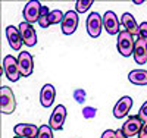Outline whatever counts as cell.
<instances>
[{
	"mask_svg": "<svg viewBox=\"0 0 147 138\" xmlns=\"http://www.w3.org/2000/svg\"><path fill=\"white\" fill-rule=\"evenodd\" d=\"M15 109H16V100L13 91L9 87L2 85V88H0V110H2V113L10 115L15 112Z\"/></svg>",
	"mask_w": 147,
	"mask_h": 138,
	"instance_id": "obj_1",
	"label": "cell"
},
{
	"mask_svg": "<svg viewBox=\"0 0 147 138\" xmlns=\"http://www.w3.org/2000/svg\"><path fill=\"white\" fill-rule=\"evenodd\" d=\"M134 47H136L134 35H131L125 30H122L118 34V52L121 53V56L129 57L131 55H134Z\"/></svg>",
	"mask_w": 147,
	"mask_h": 138,
	"instance_id": "obj_2",
	"label": "cell"
},
{
	"mask_svg": "<svg viewBox=\"0 0 147 138\" xmlns=\"http://www.w3.org/2000/svg\"><path fill=\"white\" fill-rule=\"evenodd\" d=\"M5 72V75L7 77L9 81L12 82H16L22 75H21V71H19V65H18V59H15L13 56H5L3 59V66H2V73Z\"/></svg>",
	"mask_w": 147,
	"mask_h": 138,
	"instance_id": "obj_3",
	"label": "cell"
},
{
	"mask_svg": "<svg viewBox=\"0 0 147 138\" xmlns=\"http://www.w3.org/2000/svg\"><path fill=\"white\" fill-rule=\"evenodd\" d=\"M66 107L63 104H59L55 107V110L52 112V116H50V120H49V127H50L53 131H60L63 128V123L66 120Z\"/></svg>",
	"mask_w": 147,
	"mask_h": 138,
	"instance_id": "obj_4",
	"label": "cell"
},
{
	"mask_svg": "<svg viewBox=\"0 0 147 138\" xmlns=\"http://www.w3.org/2000/svg\"><path fill=\"white\" fill-rule=\"evenodd\" d=\"M41 7L43 5L40 2H37V0H31V2H28L25 5V7H24V18H25V22L28 24H34V22H38L40 19V13H41Z\"/></svg>",
	"mask_w": 147,
	"mask_h": 138,
	"instance_id": "obj_5",
	"label": "cell"
},
{
	"mask_svg": "<svg viewBox=\"0 0 147 138\" xmlns=\"http://www.w3.org/2000/svg\"><path fill=\"white\" fill-rule=\"evenodd\" d=\"M103 30V16H100L97 12H91L87 18V32L93 38H97Z\"/></svg>",
	"mask_w": 147,
	"mask_h": 138,
	"instance_id": "obj_6",
	"label": "cell"
},
{
	"mask_svg": "<svg viewBox=\"0 0 147 138\" xmlns=\"http://www.w3.org/2000/svg\"><path fill=\"white\" fill-rule=\"evenodd\" d=\"M103 28L110 35H115V34L121 32V21L118 19L115 12L107 10L106 13L103 15Z\"/></svg>",
	"mask_w": 147,
	"mask_h": 138,
	"instance_id": "obj_7",
	"label": "cell"
},
{
	"mask_svg": "<svg viewBox=\"0 0 147 138\" xmlns=\"http://www.w3.org/2000/svg\"><path fill=\"white\" fill-rule=\"evenodd\" d=\"M18 28H19V32H21L24 44L28 46V47H32V46L37 44V32H35V30H34V27L31 24L24 21V22L19 24Z\"/></svg>",
	"mask_w": 147,
	"mask_h": 138,
	"instance_id": "obj_8",
	"label": "cell"
},
{
	"mask_svg": "<svg viewBox=\"0 0 147 138\" xmlns=\"http://www.w3.org/2000/svg\"><path fill=\"white\" fill-rule=\"evenodd\" d=\"M78 22H80V18H78V13L75 10H68L65 13V18H63V22H62V32L65 35H71L77 31L78 28Z\"/></svg>",
	"mask_w": 147,
	"mask_h": 138,
	"instance_id": "obj_9",
	"label": "cell"
},
{
	"mask_svg": "<svg viewBox=\"0 0 147 138\" xmlns=\"http://www.w3.org/2000/svg\"><path fill=\"white\" fill-rule=\"evenodd\" d=\"M18 65L22 77H30L34 71V59L32 55L28 52H21L18 56Z\"/></svg>",
	"mask_w": 147,
	"mask_h": 138,
	"instance_id": "obj_10",
	"label": "cell"
},
{
	"mask_svg": "<svg viewBox=\"0 0 147 138\" xmlns=\"http://www.w3.org/2000/svg\"><path fill=\"white\" fill-rule=\"evenodd\" d=\"M141 127H143V120L140 119V116H129L127 119V122L122 125V132H124L128 138L129 137H134V135H138L140 131H141Z\"/></svg>",
	"mask_w": 147,
	"mask_h": 138,
	"instance_id": "obj_11",
	"label": "cell"
},
{
	"mask_svg": "<svg viewBox=\"0 0 147 138\" xmlns=\"http://www.w3.org/2000/svg\"><path fill=\"white\" fill-rule=\"evenodd\" d=\"M132 107V98L125 96V97H121L115 107H113V116L116 119H122V118H125L128 113H129V110Z\"/></svg>",
	"mask_w": 147,
	"mask_h": 138,
	"instance_id": "obj_12",
	"label": "cell"
},
{
	"mask_svg": "<svg viewBox=\"0 0 147 138\" xmlns=\"http://www.w3.org/2000/svg\"><path fill=\"white\" fill-rule=\"evenodd\" d=\"M13 131L18 137H22V138H37L40 128L34 123H18L15 125Z\"/></svg>",
	"mask_w": 147,
	"mask_h": 138,
	"instance_id": "obj_13",
	"label": "cell"
},
{
	"mask_svg": "<svg viewBox=\"0 0 147 138\" xmlns=\"http://www.w3.org/2000/svg\"><path fill=\"white\" fill-rule=\"evenodd\" d=\"M6 38L9 41V46L13 50H21L24 41H22V37H21V32H19L18 27L9 25V27L6 28Z\"/></svg>",
	"mask_w": 147,
	"mask_h": 138,
	"instance_id": "obj_14",
	"label": "cell"
},
{
	"mask_svg": "<svg viewBox=\"0 0 147 138\" xmlns=\"http://www.w3.org/2000/svg\"><path fill=\"white\" fill-rule=\"evenodd\" d=\"M55 97H56V90L52 84H44L43 88L40 91V102L43 107H50L55 103Z\"/></svg>",
	"mask_w": 147,
	"mask_h": 138,
	"instance_id": "obj_15",
	"label": "cell"
},
{
	"mask_svg": "<svg viewBox=\"0 0 147 138\" xmlns=\"http://www.w3.org/2000/svg\"><path fill=\"white\" fill-rule=\"evenodd\" d=\"M134 60L138 65H147V43L137 38L136 40V47H134Z\"/></svg>",
	"mask_w": 147,
	"mask_h": 138,
	"instance_id": "obj_16",
	"label": "cell"
},
{
	"mask_svg": "<svg viewBox=\"0 0 147 138\" xmlns=\"http://www.w3.org/2000/svg\"><path fill=\"white\" fill-rule=\"evenodd\" d=\"M121 24L124 25V28H125V31H128L131 35H138V27L140 25L137 24V21H136V18H134L131 13H124L121 16Z\"/></svg>",
	"mask_w": 147,
	"mask_h": 138,
	"instance_id": "obj_17",
	"label": "cell"
},
{
	"mask_svg": "<svg viewBox=\"0 0 147 138\" xmlns=\"http://www.w3.org/2000/svg\"><path fill=\"white\" fill-rule=\"evenodd\" d=\"M128 79L136 85H147V69H134L128 73Z\"/></svg>",
	"mask_w": 147,
	"mask_h": 138,
	"instance_id": "obj_18",
	"label": "cell"
},
{
	"mask_svg": "<svg viewBox=\"0 0 147 138\" xmlns=\"http://www.w3.org/2000/svg\"><path fill=\"white\" fill-rule=\"evenodd\" d=\"M50 12L47 6H43L41 7V13H40V19H38V25L41 28H47L50 27Z\"/></svg>",
	"mask_w": 147,
	"mask_h": 138,
	"instance_id": "obj_19",
	"label": "cell"
},
{
	"mask_svg": "<svg viewBox=\"0 0 147 138\" xmlns=\"http://www.w3.org/2000/svg\"><path fill=\"white\" fill-rule=\"evenodd\" d=\"M93 0H77L75 2V12L77 13H85L91 6H93Z\"/></svg>",
	"mask_w": 147,
	"mask_h": 138,
	"instance_id": "obj_20",
	"label": "cell"
},
{
	"mask_svg": "<svg viewBox=\"0 0 147 138\" xmlns=\"http://www.w3.org/2000/svg\"><path fill=\"white\" fill-rule=\"evenodd\" d=\"M65 18V13H62V10L55 9L50 12V25H56V24H62Z\"/></svg>",
	"mask_w": 147,
	"mask_h": 138,
	"instance_id": "obj_21",
	"label": "cell"
},
{
	"mask_svg": "<svg viewBox=\"0 0 147 138\" xmlns=\"http://www.w3.org/2000/svg\"><path fill=\"white\" fill-rule=\"evenodd\" d=\"M37 138H53V129L49 125H41Z\"/></svg>",
	"mask_w": 147,
	"mask_h": 138,
	"instance_id": "obj_22",
	"label": "cell"
},
{
	"mask_svg": "<svg viewBox=\"0 0 147 138\" xmlns=\"http://www.w3.org/2000/svg\"><path fill=\"white\" fill-rule=\"evenodd\" d=\"M138 38L147 43V22H141L138 27Z\"/></svg>",
	"mask_w": 147,
	"mask_h": 138,
	"instance_id": "obj_23",
	"label": "cell"
},
{
	"mask_svg": "<svg viewBox=\"0 0 147 138\" xmlns=\"http://www.w3.org/2000/svg\"><path fill=\"white\" fill-rule=\"evenodd\" d=\"M138 116H140V119H141V120H147V102H144V104L140 107Z\"/></svg>",
	"mask_w": 147,
	"mask_h": 138,
	"instance_id": "obj_24",
	"label": "cell"
},
{
	"mask_svg": "<svg viewBox=\"0 0 147 138\" xmlns=\"http://www.w3.org/2000/svg\"><path fill=\"white\" fill-rule=\"evenodd\" d=\"M74 96H75V98H77L78 103H82L84 100H85V93H84L82 90H77L75 93H74Z\"/></svg>",
	"mask_w": 147,
	"mask_h": 138,
	"instance_id": "obj_25",
	"label": "cell"
},
{
	"mask_svg": "<svg viewBox=\"0 0 147 138\" xmlns=\"http://www.w3.org/2000/svg\"><path fill=\"white\" fill-rule=\"evenodd\" d=\"M138 138H147V120H143V127L138 134Z\"/></svg>",
	"mask_w": 147,
	"mask_h": 138,
	"instance_id": "obj_26",
	"label": "cell"
},
{
	"mask_svg": "<svg viewBox=\"0 0 147 138\" xmlns=\"http://www.w3.org/2000/svg\"><path fill=\"white\" fill-rule=\"evenodd\" d=\"M102 138H116V131L106 129V131L102 134Z\"/></svg>",
	"mask_w": 147,
	"mask_h": 138,
	"instance_id": "obj_27",
	"label": "cell"
},
{
	"mask_svg": "<svg viewBox=\"0 0 147 138\" xmlns=\"http://www.w3.org/2000/svg\"><path fill=\"white\" fill-rule=\"evenodd\" d=\"M94 113H96V110H94L93 107H87V109H84V110H82V115H84L85 118H93Z\"/></svg>",
	"mask_w": 147,
	"mask_h": 138,
	"instance_id": "obj_28",
	"label": "cell"
},
{
	"mask_svg": "<svg viewBox=\"0 0 147 138\" xmlns=\"http://www.w3.org/2000/svg\"><path fill=\"white\" fill-rule=\"evenodd\" d=\"M116 138H128V137L122 132V129H116Z\"/></svg>",
	"mask_w": 147,
	"mask_h": 138,
	"instance_id": "obj_29",
	"label": "cell"
},
{
	"mask_svg": "<svg viewBox=\"0 0 147 138\" xmlns=\"http://www.w3.org/2000/svg\"><path fill=\"white\" fill-rule=\"evenodd\" d=\"M13 138H22V137H18V135H16V137H13Z\"/></svg>",
	"mask_w": 147,
	"mask_h": 138,
	"instance_id": "obj_30",
	"label": "cell"
}]
</instances>
